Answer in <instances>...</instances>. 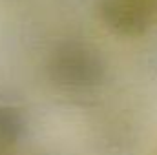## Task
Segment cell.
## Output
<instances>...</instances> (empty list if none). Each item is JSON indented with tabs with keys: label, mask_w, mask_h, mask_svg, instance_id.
I'll return each instance as SVG.
<instances>
[{
	"label": "cell",
	"mask_w": 157,
	"mask_h": 155,
	"mask_svg": "<svg viewBox=\"0 0 157 155\" xmlns=\"http://www.w3.org/2000/svg\"><path fill=\"white\" fill-rule=\"evenodd\" d=\"M49 80L68 91H90L106 80V62L97 47L84 40H64L53 47L48 64Z\"/></svg>",
	"instance_id": "obj_1"
},
{
	"label": "cell",
	"mask_w": 157,
	"mask_h": 155,
	"mask_svg": "<svg viewBox=\"0 0 157 155\" xmlns=\"http://www.w3.org/2000/svg\"><path fill=\"white\" fill-rule=\"evenodd\" d=\"M99 15L121 37H141L157 22V0H101Z\"/></svg>",
	"instance_id": "obj_2"
},
{
	"label": "cell",
	"mask_w": 157,
	"mask_h": 155,
	"mask_svg": "<svg viewBox=\"0 0 157 155\" xmlns=\"http://www.w3.org/2000/svg\"><path fill=\"white\" fill-rule=\"evenodd\" d=\"M28 133V119L13 104L0 102V152L18 146Z\"/></svg>",
	"instance_id": "obj_3"
}]
</instances>
